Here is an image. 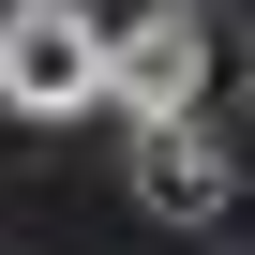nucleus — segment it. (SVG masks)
<instances>
[{
  "label": "nucleus",
  "instance_id": "nucleus-2",
  "mask_svg": "<svg viewBox=\"0 0 255 255\" xmlns=\"http://www.w3.org/2000/svg\"><path fill=\"white\" fill-rule=\"evenodd\" d=\"M105 105L135 120V135L210 105V15H195V0H150V15H120V30H105Z\"/></svg>",
  "mask_w": 255,
  "mask_h": 255
},
{
  "label": "nucleus",
  "instance_id": "nucleus-3",
  "mask_svg": "<svg viewBox=\"0 0 255 255\" xmlns=\"http://www.w3.org/2000/svg\"><path fill=\"white\" fill-rule=\"evenodd\" d=\"M135 195H150V225H225L240 165H225V120H210V105H195V120H150V135H135Z\"/></svg>",
  "mask_w": 255,
  "mask_h": 255
},
{
  "label": "nucleus",
  "instance_id": "nucleus-1",
  "mask_svg": "<svg viewBox=\"0 0 255 255\" xmlns=\"http://www.w3.org/2000/svg\"><path fill=\"white\" fill-rule=\"evenodd\" d=\"M0 105L15 120H90L105 105V15L90 0H0Z\"/></svg>",
  "mask_w": 255,
  "mask_h": 255
}]
</instances>
